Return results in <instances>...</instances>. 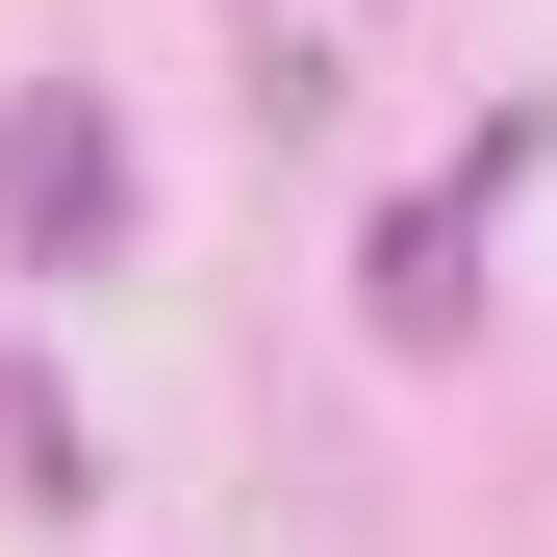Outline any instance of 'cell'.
<instances>
[{"instance_id":"1","label":"cell","mask_w":557,"mask_h":557,"mask_svg":"<svg viewBox=\"0 0 557 557\" xmlns=\"http://www.w3.org/2000/svg\"><path fill=\"white\" fill-rule=\"evenodd\" d=\"M0 228H26L51 278L127 253V127H102V102H26V127H0Z\"/></svg>"}]
</instances>
